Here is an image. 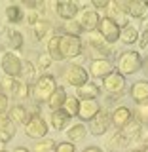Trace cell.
Wrapping results in <instances>:
<instances>
[{
  "instance_id": "cell-1",
  "label": "cell",
  "mask_w": 148,
  "mask_h": 152,
  "mask_svg": "<svg viewBox=\"0 0 148 152\" xmlns=\"http://www.w3.org/2000/svg\"><path fill=\"white\" fill-rule=\"evenodd\" d=\"M57 89V82L51 74H44L40 78H36L34 86H32V97L36 103H47L50 97L53 95V91Z\"/></svg>"
},
{
  "instance_id": "cell-2",
  "label": "cell",
  "mask_w": 148,
  "mask_h": 152,
  "mask_svg": "<svg viewBox=\"0 0 148 152\" xmlns=\"http://www.w3.org/2000/svg\"><path fill=\"white\" fill-rule=\"evenodd\" d=\"M142 66V57L139 51H123L118 59V72L120 74H135Z\"/></svg>"
},
{
  "instance_id": "cell-3",
  "label": "cell",
  "mask_w": 148,
  "mask_h": 152,
  "mask_svg": "<svg viewBox=\"0 0 148 152\" xmlns=\"http://www.w3.org/2000/svg\"><path fill=\"white\" fill-rule=\"evenodd\" d=\"M84 51V44L80 36L63 34L61 36V57L63 59H74Z\"/></svg>"
},
{
  "instance_id": "cell-4",
  "label": "cell",
  "mask_w": 148,
  "mask_h": 152,
  "mask_svg": "<svg viewBox=\"0 0 148 152\" xmlns=\"http://www.w3.org/2000/svg\"><path fill=\"white\" fill-rule=\"evenodd\" d=\"M47 133V124L40 114H32L28 116V120L25 124V135L31 139H44Z\"/></svg>"
},
{
  "instance_id": "cell-5",
  "label": "cell",
  "mask_w": 148,
  "mask_h": 152,
  "mask_svg": "<svg viewBox=\"0 0 148 152\" xmlns=\"http://www.w3.org/2000/svg\"><path fill=\"white\" fill-rule=\"evenodd\" d=\"M97 32L101 34L104 40L108 42V44H114V42H118L120 40V32H122V28L116 25V23L112 21L110 17H101L99 19V25H97Z\"/></svg>"
},
{
  "instance_id": "cell-6",
  "label": "cell",
  "mask_w": 148,
  "mask_h": 152,
  "mask_svg": "<svg viewBox=\"0 0 148 152\" xmlns=\"http://www.w3.org/2000/svg\"><path fill=\"white\" fill-rule=\"evenodd\" d=\"M0 66H2L4 74L9 76V78H17L21 76V70H23V61L13 53V51H6L0 59Z\"/></svg>"
},
{
  "instance_id": "cell-7",
  "label": "cell",
  "mask_w": 148,
  "mask_h": 152,
  "mask_svg": "<svg viewBox=\"0 0 148 152\" xmlns=\"http://www.w3.org/2000/svg\"><path fill=\"white\" fill-rule=\"evenodd\" d=\"M65 80H66V84L74 86V88H82L84 84L89 82V74L80 65H69L65 70Z\"/></svg>"
},
{
  "instance_id": "cell-8",
  "label": "cell",
  "mask_w": 148,
  "mask_h": 152,
  "mask_svg": "<svg viewBox=\"0 0 148 152\" xmlns=\"http://www.w3.org/2000/svg\"><path fill=\"white\" fill-rule=\"evenodd\" d=\"M108 127H110V116H108V112L101 108L95 116L89 120V131H91V135H104V133L108 131Z\"/></svg>"
},
{
  "instance_id": "cell-9",
  "label": "cell",
  "mask_w": 148,
  "mask_h": 152,
  "mask_svg": "<svg viewBox=\"0 0 148 152\" xmlns=\"http://www.w3.org/2000/svg\"><path fill=\"white\" fill-rule=\"evenodd\" d=\"M103 86L110 95H122V91L125 89V76L120 74L118 70H114V72L103 78Z\"/></svg>"
},
{
  "instance_id": "cell-10",
  "label": "cell",
  "mask_w": 148,
  "mask_h": 152,
  "mask_svg": "<svg viewBox=\"0 0 148 152\" xmlns=\"http://www.w3.org/2000/svg\"><path fill=\"white\" fill-rule=\"evenodd\" d=\"M89 72H91V76L104 78V76H108L110 72H114V65L106 57H97V59H93L91 65H89Z\"/></svg>"
},
{
  "instance_id": "cell-11",
  "label": "cell",
  "mask_w": 148,
  "mask_h": 152,
  "mask_svg": "<svg viewBox=\"0 0 148 152\" xmlns=\"http://www.w3.org/2000/svg\"><path fill=\"white\" fill-rule=\"evenodd\" d=\"M99 13L95 10H84L82 15H78V23L82 27V31H87V32H93L97 31V25H99Z\"/></svg>"
},
{
  "instance_id": "cell-12",
  "label": "cell",
  "mask_w": 148,
  "mask_h": 152,
  "mask_svg": "<svg viewBox=\"0 0 148 152\" xmlns=\"http://www.w3.org/2000/svg\"><path fill=\"white\" fill-rule=\"evenodd\" d=\"M106 10H108V15H106V17H110L120 28H123V27L129 25V23H127V12L122 8L120 2H110Z\"/></svg>"
},
{
  "instance_id": "cell-13",
  "label": "cell",
  "mask_w": 148,
  "mask_h": 152,
  "mask_svg": "<svg viewBox=\"0 0 148 152\" xmlns=\"http://www.w3.org/2000/svg\"><path fill=\"white\" fill-rule=\"evenodd\" d=\"M131 120H133V112H131L127 107H118L116 110L110 114V124L116 127V129H122V127H125Z\"/></svg>"
},
{
  "instance_id": "cell-14",
  "label": "cell",
  "mask_w": 148,
  "mask_h": 152,
  "mask_svg": "<svg viewBox=\"0 0 148 152\" xmlns=\"http://www.w3.org/2000/svg\"><path fill=\"white\" fill-rule=\"evenodd\" d=\"M55 12H57V15L61 19L70 21V19H74L78 15V4L70 2V0H59V2L55 4Z\"/></svg>"
},
{
  "instance_id": "cell-15",
  "label": "cell",
  "mask_w": 148,
  "mask_h": 152,
  "mask_svg": "<svg viewBox=\"0 0 148 152\" xmlns=\"http://www.w3.org/2000/svg\"><path fill=\"white\" fill-rule=\"evenodd\" d=\"M122 8L127 12V15H133L137 19L148 17V2L146 0H133L129 4H122Z\"/></svg>"
},
{
  "instance_id": "cell-16",
  "label": "cell",
  "mask_w": 148,
  "mask_h": 152,
  "mask_svg": "<svg viewBox=\"0 0 148 152\" xmlns=\"http://www.w3.org/2000/svg\"><path fill=\"white\" fill-rule=\"evenodd\" d=\"M101 110V104L97 103V99H87V101H80V108H78V116L84 122H89L91 118Z\"/></svg>"
},
{
  "instance_id": "cell-17",
  "label": "cell",
  "mask_w": 148,
  "mask_h": 152,
  "mask_svg": "<svg viewBox=\"0 0 148 152\" xmlns=\"http://www.w3.org/2000/svg\"><path fill=\"white\" fill-rule=\"evenodd\" d=\"M17 126L9 120L8 114H2L0 116V142H8L12 141V137H15Z\"/></svg>"
},
{
  "instance_id": "cell-18",
  "label": "cell",
  "mask_w": 148,
  "mask_h": 152,
  "mask_svg": "<svg viewBox=\"0 0 148 152\" xmlns=\"http://www.w3.org/2000/svg\"><path fill=\"white\" fill-rule=\"evenodd\" d=\"M131 99L137 104L148 103V82L146 80H137V82L131 86Z\"/></svg>"
},
{
  "instance_id": "cell-19",
  "label": "cell",
  "mask_w": 148,
  "mask_h": 152,
  "mask_svg": "<svg viewBox=\"0 0 148 152\" xmlns=\"http://www.w3.org/2000/svg\"><path fill=\"white\" fill-rule=\"evenodd\" d=\"M8 116L15 126L17 124H23V126H25L27 120H28V110L23 107V104H13V107L8 108Z\"/></svg>"
},
{
  "instance_id": "cell-20",
  "label": "cell",
  "mask_w": 148,
  "mask_h": 152,
  "mask_svg": "<svg viewBox=\"0 0 148 152\" xmlns=\"http://www.w3.org/2000/svg\"><path fill=\"white\" fill-rule=\"evenodd\" d=\"M87 42H89V46H91L95 51H103V53H106V51L110 50L108 42L104 40L97 31H93V32H89V34H87Z\"/></svg>"
},
{
  "instance_id": "cell-21",
  "label": "cell",
  "mask_w": 148,
  "mask_h": 152,
  "mask_svg": "<svg viewBox=\"0 0 148 152\" xmlns=\"http://www.w3.org/2000/svg\"><path fill=\"white\" fill-rule=\"evenodd\" d=\"M66 91H65V88H57L55 91H53V95L50 97V101H47V104H50V108H51V112L53 110H59V108H63V104H65V101H66Z\"/></svg>"
},
{
  "instance_id": "cell-22",
  "label": "cell",
  "mask_w": 148,
  "mask_h": 152,
  "mask_svg": "<svg viewBox=\"0 0 148 152\" xmlns=\"http://www.w3.org/2000/svg\"><path fill=\"white\" fill-rule=\"evenodd\" d=\"M99 86H95L93 82L84 84L82 88H78V99L80 101H87V99H97L99 97Z\"/></svg>"
},
{
  "instance_id": "cell-23",
  "label": "cell",
  "mask_w": 148,
  "mask_h": 152,
  "mask_svg": "<svg viewBox=\"0 0 148 152\" xmlns=\"http://www.w3.org/2000/svg\"><path fill=\"white\" fill-rule=\"evenodd\" d=\"M69 122H70V116L63 110V108L51 112V127H53V129H57V131H59V129H65Z\"/></svg>"
},
{
  "instance_id": "cell-24",
  "label": "cell",
  "mask_w": 148,
  "mask_h": 152,
  "mask_svg": "<svg viewBox=\"0 0 148 152\" xmlns=\"http://www.w3.org/2000/svg\"><path fill=\"white\" fill-rule=\"evenodd\" d=\"M120 40L125 42V44H135V42L139 40V28L133 27V25L123 27L122 32H120Z\"/></svg>"
},
{
  "instance_id": "cell-25",
  "label": "cell",
  "mask_w": 148,
  "mask_h": 152,
  "mask_svg": "<svg viewBox=\"0 0 148 152\" xmlns=\"http://www.w3.org/2000/svg\"><path fill=\"white\" fill-rule=\"evenodd\" d=\"M47 53H50L51 59H63L61 57V36L59 34H55V36H51L50 40H47Z\"/></svg>"
},
{
  "instance_id": "cell-26",
  "label": "cell",
  "mask_w": 148,
  "mask_h": 152,
  "mask_svg": "<svg viewBox=\"0 0 148 152\" xmlns=\"http://www.w3.org/2000/svg\"><path fill=\"white\" fill-rule=\"evenodd\" d=\"M85 133H87V129H85V126H84V124H76V126L69 127V131H66V139H69L70 142H74V141L84 139V137H85Z\"/></svg>"
},
{
  "instance_id": "cell-27",
  "label": "cell",
  "mask_w": 148,
  "mask_h": 152,
  "mask_svg": "<svg viewBox=\"0 0 148 152\" xmlns=\"http://www.w3.org/2000/svg\"><path fill=\"white\" fill-rule=\"evenodd\" d=\"M129 142H131V141L127 139V137L123 135L120 129H118L116 133H114V137L110 139V146H112V148H116V152H120L122 148H125V146L129 145Z\"/></svg>"
},
{
  "instance_id": "cell-28",
  "label": "cell",
  "mask_w": 148,
  "mask_h": 152,
  "mask_svg": "<svg viewBox=\"0 0 148 152\" xmlns=\"http://www.w3.org/2000/svg\"><path fill=\"white\" fill-rule=\"evenodd\" d=\"M32 152H57V142L53 139H42L34 145Z\"/></svg>"
},
{
  "instance_id": "cell-29",
  "label": "cell",
  "mask_w": 148,
  "mask_h": 152,
  "mask_svg": "<svg viewBox=\"0 0 148 152\" xmlns=\"http://www.w3.org/2000/svg\"><path fill=\"white\" fill-rule=\"evenodd\" d=\"M23 10H21V6H8L6 8V17H8V21L9 23H21L23 21Z\"/></svg>"
},
{
  "instance_id": "cell-30",
  "label": "cell",
  "mask_w": 148,
  "mask_h": 152,
  "mask_svg": "<svg viewBox=\"0 0 148 152\" xmlns=\"http://www.w3.org/2000/svg\"><path fill=\"white\" fill-rule=\"evenodd\" d=\"M12 95L13 97H17V99H25L28 97V84L25 82V80H17L15 78V82H13V89H12Z\"/></svg>"
},
{
  "instance_id": "cell-31",
  "label": "cell",
  "mask_w": 148,
  "mask_h": 152,
  "mask_svg": "<svg viewBox=\"0 0 148 152\" xmlns=\"http://www.w3.org/2000/svg\"><path fill=\"white\" fill-rule=\"evenodd\" d=\"M78 108H80V99L78 97H66V101L63 104V110L69 114L70 118L78 116Z\"/></svg>"
},
{
  "instance_id": "cell-32",
  "label": "cell",
  "mask_w": 148,
  "mask_h": 152,
  "mask_svg": "<svg viewBox=\"0 0 148 152\" xmlns=\"http://www.w3.org/2000/svg\"><path fill=\"white\" fill-rule=\"evenodd\" d=\"M8 46L12 50H21L23 48V34L19 31H8Z\"/></svg>"
},
{
  "instance_id": "cell-33",
  "label": "cell",
  "mask_w": 148,
  "mask_h": 152,
  "mask_svg": "<svg viewBox=\"0 0 148 152\" xmlns=\"http://www.w3.org/2000/svg\"><path fill=\"white\" fill-rule=\"evenodd\" d=\"M63 31H65V34H70V36H80V32H82V27H80L78 19H70V21H65Z\"/></svg>"
},
{
  "instance_id": "cell-34",
  "label": "cell",
  "mask_w": 148,
  "mask_h": 152,
  "mask_svg": "<svg viewBox=\"0 0 148 152\" xmlns=\"http://www.w3.org/2000/svg\"><path fill=\"white\" fill-rule=\"evenodd\" d=\"M32 28H34V34H36V38L38 40H42V38H44L47 32H50V23L47 21H36L34 25H32Z\"/></svg>"
},
{
  "instance_id": "cell-35",
  "label": "cell",
  "mask_w": 148,
  "mask_h": 152,
  "mask_svg": "<svg viewBox=\"0 0 148 152\" xmlns=\"http://www.w3.org/2000/svg\"><path fill=\"white\" fill-rule=\"evenodd\" d=\"M21 74H23V78H25V82H27V84H32V82H36V80H34V66H32L31 63H27L25 66H23Z\"/></svg>"
},
{
  "instance_id": "cell-36",
  "label": "cell",
  "mask_w": 148,
  "mask_h": 152,
  "mask_svg": "<svg viewBox=\"0 0 148 152\" xmlns=\"http://www.w3.org/2000/svg\"><path fill=\"white\" fill-rule=\"evenodd\" d=\"M137 120L141 124H148V103H142L137 107Z\"/></svg>"
},
{
  "instance_id": "cell-37",
  "label": "cell",
  "mask_w": 148,
  "mask_h": 152,
  "mask_svg": "<svg viewBox=\"0 0 148 152\" xmlns=\"http://www.w3.org/2000/svg\"><path fill=\"white\" fill-rule=\"evenodd\" d=\"M51 61H53V59L50 57V53H40V55H38V66H40L42 70H44V69H50V66H51Z\"/></svg>"
},
{
  "instance_id": "cell-38",
  "label": "cell",
  "mask_w": 148,
  "mask_h": 152,
  "mask_svg": "<svg viewBox=\"0 0 148 152\" xmlns=\"http://www.w3.org/2000/svg\"><path fill=\"white\" fill-rule=\"evenodd\" d=\"M57 152H76V146H74V142L65 141V142L57 145Z\"/></svg>"
},
{
  "instance_id": "cell-39",
  "label": "cell",
  "mask_w": 148,
  "mask_h": 152,
  "mask_svg": "<svg viewBox=\"0 0 148 152\" xmlns=\"http://www.w3.org/2000/svg\"><path fill=\"white\" fill-rule=\"evenodd\" d=\"M8 108H9V104H8V95H6V93H0V116L8 112Z\"/></svg>"
},
{
  "instance_id": "cell-40",
  "label": "cell",
  "mask_w": 148,
  "mask_h": 152,
  "mask_svg": "<svg viewBox=\"0 0 148 152\" xmlns=\"http://www.w3.org/2000/svg\"><path fill=\"white\" fill-rule=\"evenodd\" d=\"M91 4H93V8H97V10H106L110 2H108V0H93Z\"/></svg>"
},
{
  "instance_id": "cell-41",
  "label": "cell",
  "mask_w": 148,
  "mask_h": 152,
  "mask_svg": "<svg viewBox=\"0 0 148 152\" xmlns=\"http://www.w3.org/2000/svg\"><path fill=\"white\" fill-rule=\"evenodd\" d=\"M141 48L142 50H148V31H144V34L141 38Z\"/></svg>"
},
{
  "instance_id": "cell-42",
  "label": "cell",
  "mask_w": 148,
  "mask_h": 152,
  "mask_svg": "<svg viewBox=\"0 0 148 152\" xmlns=\"http://www.w3.org/2000/svg\"><path fill=\"white\" fill-rule=\"evenodd\" d=\"M84 152H103L99 146H87V148H84Z\"/></svg>"
},
{
  "instance_id": "cell-43",
  "label": "cell",
  "mask_w": 148,
  "mask_h": 152,
  "mask_svg": "<svg viewBox=\"0 0 148 152\" xmlns=\"http://www.w3.org/2000/svg\"><path fill=\"white\" fill-rule=\"evenodd\" d=\"M13 152H31V150H28V148H25V146H17V148L13 150Z\"/></svg>"
},
{
  "instance_id": "cell-44",
  "label": "cell",
  "mask_w": 148,
  "mask_h": 152,
  "mask_svg": "<svg viewBox=\"0 0 148 152\" xmlns=\"http://www.w3.org/2000/svg\"><path fill=\"white\" fill-rule=\"evenodd\" d=\"M142 65H144V69H146V74H148V57H146L144 61H142Z\"/></svg>"
},
{
  "instance_id": "cell-45",
  "label": "cell",
  "mask_w": 148,
  "mask_h": 152,
  "mask_svg": "<svg viewBox=\"0 0 148 152\" xmlns=\"http://www.w3.org/2000/svg\"><path fill=\"white\" fill-rule=\"evenodd\" d=\"M0 152H8V150H4V148H2V150H0Z\"/></svg>"
},
{
  "instance_id": "cell-46",
  "label": "cell",
  "mask_w": 148,
  "mask_h": 152,
  "mask_svg": "<svg viewBox=\"0 0 148 152\" xmlns=\"http://www.w3.org/2000/svg\"><path fill=\"white\" fill-rule=\"evenodd\" d=\"M146 31H148V21H146Z\"/></svg>"
}]
</instances>
